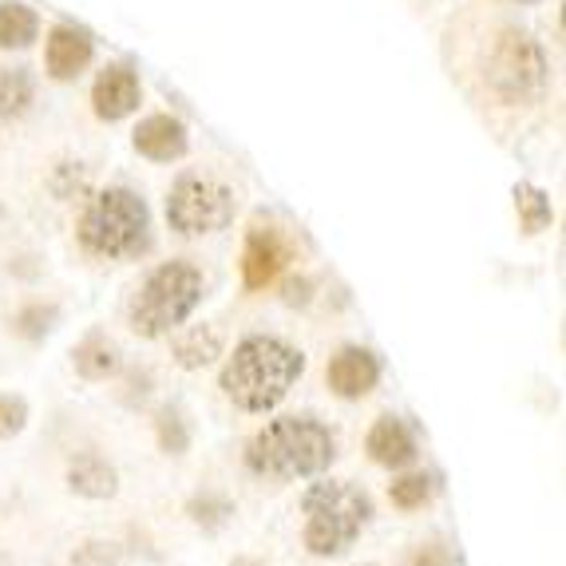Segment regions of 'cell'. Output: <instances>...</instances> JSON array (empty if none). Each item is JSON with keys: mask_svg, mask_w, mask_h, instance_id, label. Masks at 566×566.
Wrapping results in <instances>:
<instances>
[{"mask_svg": "<svg viewBox=\"0 0 566 566\" xmlns=\"http://www.w3.org/2000/svg\"><path fill=\"white\" fill-rule=\"evenodd\" d=\"M48 187H52V195H56V199H64V202L84 199V195H87V170H84V163H56V170H52Z\"/></svg>", "mask_w": 566, "mask_h": 566, "instance_id": "cell-24", "label": "cell"}, {"mask_svg": "<svg viewBox=\"0 0 566 566\" xmlns=\"http://www.w3.org/2000/svg\"><path fill=\"white\" fill-rule=\"evenodd\" d=\"M64 483L72 495L92 500V503H104V500H115V495H119V472H115V463L99 452L72 455L64 468Z\"/></svg>", "mask_w": 566, "mask_h": 566, "instance_id": "cell-14", "label": "cell"}, {"mask_svg": "<svg viewBox=\"0 0 566 566\" xmlns=\"http://www.w3.org/2000/svg\"><path fill=\"white\" fill-rule=\"evenodd\" d=\"M0 218H4V207H0Z\"/></svg>", "mask_w": 566, "mask_h": 566, "instance_id": "cell-30", "label": "cell"}, {"mask_svg": "<svg viewBox=\"0 0 566 566\" xmlns=\"http://www.w3.org/2000/svg\"><path fill=\"white\" fill-rule=\"evenodd\" d=\"M302 543L313 558H340L373 523V495L349 480H322L302 495Z\"/></svg>", "mask_w": 566, "mask_h": 566, "instance_id": "cell-5", "label": "cell"}, {"mask_svg": "<svg viewBox=\"0 0 566 566\" xmlns=\"http://www.w3.org/2000/svg\"><path fill=\"white\" fill-rule=\"evenodd\" d=\"M515 214H520V227L527 238L543 234V230L555 227V207H551V195L535 182H515Z\"/></svg>", "mask_w": 566, "mask_h": 566, "instance_id": "cell-19", "label": "cell"}, {"mask_svg": "<svg viewBox=\"0 0 566 566\" xmlns=\"http://www.w3.org/2000/svg\"><path fill=\"white\" fill-rule=\"evenodd\" d=\"M132 147L151 163H175L190 151V132L179 115L155 112V115H147V119L135 123Z\"/></svg>", "mask_w": 566, "mask_h": 566, "instance_id": "cell-13", "label": "cell"}, {"mask_svg": "<svg viewBox=\"0 0 566 566\" xmlns=\"http://www.w3.org/2000/svg\"><path fill=\"white\" fill-rule=\"evenodd\" d=\"M155 440H159V448L167 455H187L190 452L195 432H190V420L179 405H163L159 412H155Z\"/></svg>", "mask_w": 566, "mask_h": 566, "instance_id": "cell-22", "label": "cell"}, {"mask_svg": "<svg viewBox=\"0 0 566 566\" xmlns=\"http://www.w3.org/2000/svg\"><path fill=\"white\" fill-rule=\"evenodd\" d=\"M67 563L72 566H119L123 551H119V543H112V538H87V543H80V547L67 555Z\"/></svg>", "mask_w": 566, "mask_h": 566, "instance_id": "cell-25", "label": "cell"}, {"mask_svg": "<svg viewBox=\"0 0 566 566\" xmlns=\"http://www.w3.org/2000/svg\"><path fill=\"white\" fill-rule=\"evenodd\" d=\"M302 377L305 353L297 345L274 337V333H250L227 357V365L218 373V388L234 408L250 416H265L290 397Z\"/></svg>", "mask_w": 566, "mask_h": 566, "instance_id": "cell-1", "label": "cell"}, {"mask_svg": "<svg viewBox=\"0 0 566 566\" xmlns=\"http://www.w3.org/2000/svg\"><path fill=\"white\" fill-rule=\"evenodd\" d=\"M60 325V305L56 302H29V305H20L17 313L9 317V329L17 333L20 340H44L48 333Z\"/></svg>", "mask_w": 566, "mask_h": 566, "instance_id": "cell-21", "label": "cell"}, {"mask_svg": "<svg viewBox=\"0 0 566 566\" xmlns=\"http://www.w3.org/2000/svg\"><path fill=\"white\" fill-rule=\"evenodd\" d=\"M40 36V17L20 0H0V52H24Z\"/></svg>", "mask_w": 566, "mask_h": 566, "instance_id": "cell-17", "label": "cell"}, {"mask_svg": "<svg viewBox=\"0 0 566 566\" xmlns=\"http://www.w3.org/2000/svg\"><path fill=\"white\" fill-rule=\"evenodd\" d=\"M72 368H76V377L87 380V385H104V380H115L123 373V349L107 333L95 329L72 349Z\"/></svg>", "mask_w": 566, "mask_h": 566, "instance_id": "cell-16", "label": "cell"}, {"mask_svg": "<svg viewBox=\"0 0 566 566\" xmlns=\"http://www.w3.org/2000/svg\"><path fill=\"white\" fill-rule=\"evenodd\" d=\"M313 277H305V274H297V277H290V282L282 285V302L285 305H297V310H305V305L313 302Z\"/></svg>", "mask_w": 566, "mask_h": 566, "instance_id": "cell-27", "label": "cell"}, {"mask_svg": "<svg viewBox=\"0 0 566 566\" xmlns=\"http://www.w3.org/2000/svg\"><path fill=\"white\" fill-rule=\"evenodd\" d=\"M523 4H531V0H523Z\"/></svg>", "mask_w": 566, "mask_h": 566, "instance_id": "cell-31", "label": "cell"}, {"mask_svg": "<svg viewBox=\"0 0 566 566\" xmlns=\"http://www.w3.org/2000/svg\"><path fill=\"white\" fill-rule=\"evenodd\" d=\"M80 245L87 254L107 258V262H135L151 250V210L139 190L132 187H104L87 199L80 214Z\"/></svg>", "mask_w": 566, "mask_h": 566, "instance_id": "cell-3", "label": "cell"}, {"mask_svg": "<svg viewBox=\"0 0 566 566\" xmlns=\"http://www.w3.org/2000/svg\"><path fill=\"white\" fill-rule=\"evenodd\" d=\"M24 428H29V400L17 392H0V444L17 440Z\"/></svg>", "mask_w": 566, "mask_h": 566, "instance_id": "cell-26", "label": "cell"}, {"mask_svg": "<svg viewBox=\"0 0 566 566\" xmlns=\"http://www.w3.org/2000/svg\"><path fill=\"white\" fill-rule=\"evenodd\" d=\"M36 104V76L32 67H4L0 72V119H24Z\"/></svg>", "mask_w": 566, "mask_h": 566, "instance_id": "cell-18", "label": "cell"}, {"mask_svg": "<svg viewBox=\"0 0 566 566\" xmlns=\"http://www.w3.org/2000/svg\"><path fill=\"white\" fill-rule=\"evenodd\" d=\"M547 52L531 32L515 29V24L495 32L488 60H483V76H488V87L500 95L503 104L538 99L543 87H547Z\"/></svg>", "mask_w": 566, "mask_h": 566, "instance_id": "cell-6", "label": "cell"}, {"mask_svg": "<svg viewBox=\"0 0 566 566\" xmlns=\"http://www.w3.org/2000/svg\"><path fill=\"white\" fill-rule=\"evenodd\" d=\"M380 357L365 345H340L325 365V385L340 400H365L380 385Z\"/></svg>", "mask_w": 566, "mask_h": 566, "instance_id": "cell-9", "label": "cell"}, {"mask_svg": "<svg viewBox=\"0 0 566 566\" xmlns=\"http://www.w3.org/2000/svg\"><path fill=\"white\" fill-rule=\"evenodd\" d=\"M227 566H265L262 558H250V555H238V558H230Z\"/></svg>", "mask_w": 566, "mask_h": 566, "instance_id": "cell-29", "label": "cell"}, {"mask_svg": "<svg viewBox=\"0 0 566 566\" xmlns=\"http://www.w3.org/2000/svg\"><path fill=\"white\" fill-rule=\"evenodd\" d=\"M337 460V436L317 416H277L245 444V468L262 480H313Z\"/></svg>", "mask_w": 566, "mask_h": 566, "instance_id": "cell-2", "label": "cell"}, {"mask_svg": "<svg viewBox=\"0 0 566 566\" xmlns=\"http://www.w3.org/2000/svg\"><path fill=\"white\" fill-rule=\"evenodd\" d=\"M143 104V84L139 72L132 64H107L92 84V112L95 119L119 123L127 115H135Z\"/></svg>", "mask_w": 566, "mask_h": 566, "instance_id": "cell-10", "label": "cell"}, {"mask_svg": "<svg viewBox=\"0 0 566 566\" xmlns=\"http://www.w3.org/2000/svg\"><path fill=\"white\" fill-rule=\"evenodd\" d=\"M227 353V340H222V333L214 329V325H187V329H175L170 333V357H175V365L187 368V373H199V368H210L218 357Z\"/></svg>", "mask_w": 566, "mask_h": 566, "instance_id": "cell-15", "label": "cell"}, {"mask_svg": "<svg viewBox=\"0 0 566 566\" xmlns=\"http://www.w3.org/2000/svg\"><path fill=\"white\" fill-rule=\"evenodd\" d=\"M412 566H452V555L444 543H424V547H416Z\"/></svg>", "mask_w": 566, "mask_h": 566, "instance_id": "cell-28", "label": "cell"}, {"mask_svg": "<svg viewBox=\"0 0 566 566\" xmlns=\"http://www.w3.org/2000/svg\"><path fill=\"white\" fill-rule=\"evenodd\" d=\"M293 262V245L274 222H265V218H254L250 230H245V242H242V285L250 293L265 290V285H274L282 277V270Z\"/></svg>", "mask_w": 566, "mask_h": 566, "instance_id": "cell-8", "label": "cell"}, {"mask_svg": "<svg viewBox=\"0 0 566 566\" xmlns=\"http://www.w3.org/2000/svg\"><path fill=\"white\" fill-rule=\"evenodd\" d=\"M432 491H436L432 475L408 472L405 468L397 480L388 483V500H392V507H400V511H420L424 503H432Z\"/></svg>", "mask_w": 566, "mask_h": 566, "instance_id": "cell-23", "label": "cell"}, {"mask_svg": "<svg viewBox=\"0 0 566 566\" xmlns=\"http://www.w3.org/2000/svg\"><path fill=\"white\" fill-rule=\"evenodd\" d=\"M365 452H368V460L377 463V468H385V472H405V468L416 463V455H420V444H416V432L400 416L385 412L368 428Z\"/></svg>", "mask_w": 566, "mask_h": 566, "instance_id": "cell-12", "label": "cell"}, {"mask_svg": "<svg viewBox=\"0 0 566 566\" xmlns=\"http://www.w3.org/2000/svg\"><path fill=\"white\" fill-rule=\"evenodd\" d=\"M234 515H238L234 500H230V495H222V491L202 488V491H195V495L187 500V520L195 523L202 535H218V531L227 527Z\"/></svg>", "mask_w": 566, "mask_h": 566, "instance_id": "cell-20", "label": "cell"}, {"mask_svg": "<svg viewBox=\"0 0 566 566\" xmlns=\"http://www.w3.org/2000/svg\"><path fill=\"white\" fill-rule=\"evenodd\" d=\"M202 297H207V277L199 265L190 258H170V262L155 265L135 290L132 305H127L132 333L143 340L170 337L179 325L190 322V313L199 310Z\"/></svg>", "mask_w": 566, "mask_h": 566, "instance_id": "cell-4", "label": "cell"}, {"mask_svg": "<svg viewBox=\"0 0 566 566\" xmlns=\"http://www.w3.org/2000/svg\"><path fill=\"white\" fill-rule=\"evenodd\" d=\"M238 214L234 187L207 170H182L167 190V227L182 238H207L227 230Z\"/></svg>", "mask_w": 566, "mask_h": 566, "instance_id": "cell-7", "label": "cell"}, {"mask_svg": "<svg viewBox=\"0 0 566 566\" xmlns=\"http://www.w3.org/2000/svg\"><path fill=\"white\" fill-rule=\"evenodd\" d=\"M95 60V36L80 24H56L44 40V72L60 84L80 80Z\"/></svg>", "mask_w": 566, "mask_h": 566, "instance_id": "cell-11", "label": "cell"}]
</instances>
